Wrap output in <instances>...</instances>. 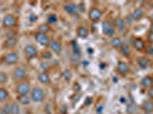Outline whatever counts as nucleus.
<instances>
[{
	"mask_svg": "<svg viewBox=\"0 0 153 114\" xmlns=\"http://www.w3.org/2000/svg\"><path fill=\"white\" fill-rule=\"evenodd\" d=\"M120 102H121V103H124V102H126V99H124V97H121V99H120Z\"/></svg>",
	"mask_w": 153,
	"mask_h": 114,
	"instance_id": "nucleus-36",
	"label": "nucleus"
},
{
	"mask_svg": "<svg viewBox=\"0 0 153 114\" xmlns=\"http://www.w3.org/2000/svg\"><path fill=\"white\" fill-rule=\"evenodd\" d=\"M64 10H65L67 14H74V13L78 10V6H77L75 4L69 2V4H65V6H64Z\"/></svg>",
	"mask_w": 153,
	"mask_h": 114,
	"instance_id": "nucleus-12",
	"label": "nucleus"
},
{
	"mask_svg": "<svg viewBox=\"0 0 153 114\" xmlns=\"http://www.w3.org/2000/svg\"><path fill=\"white\" fill-rule=\"evenodd\" d=\"M57 21V17H56V15H49L48 16V22L49 23H55V22Z\"/></svg>",
	"mask_w": 153,
	"mask_h": 114,
	"instance_id": "nucleus-29",
	"label": "nucleus"
},
{
	"mask_svg": "<svg viewBox=\"0 0 153 114\" xmlns=\"http://www.w3.org/2000/svg\"><path fill=\"white\" fill-rule=\"evenodd\" d=\"M0 114H4V112H2V110L0 108Z\"/></svg>",
	"mask_w": 153,
	"mask_h": 114,
	"instance_id": "nucleus-37",
	"label": "nucleus"
},
{
	"mask_svg": "<svg viewBox=\"0 0 153 114\" xmlns=\"http://www.w3.org/2000/svg\"><path fill=\"white\" fill-rule=\"evenodd\" d=\"M38 80H39L41 83H44V85H48L49 81H51V78H49V75H48L46 72H40V73L38 74Z\"/></svg>",
	"mask_w": 153,
	"mask_h": 114,
	"instance_id": "nucleus-13",
	"label": "nucleus"
},
{
	"mask_svg": "<svg viewBox=\"0 0 153 114\" xmlns=\"http://www.w3.org/2000/svg\"><path fill=\"white\" fill-rule=\"evenodd\" d=\"M8 81V77L6 73L4 72H0V85H5Z\"/></svg>",
	"mask_w": 153,
	"mask_h": 114,
	"instance_id": "nucleus-25",
	"label": "nucleus"
},
{
	"mask_svg": "<svg viewBox=\"0 0 153 114\" xmlns=\"http://www.w3.org/2000/svg\"><path fill=\"white\" fill-rule=\"evenodd\" d=\"M116 25H117V28H119V30H121V31L124 30V28H126V23H124V21L122 18H117Z\"/></svg>",
	"mask_w": 153,
	"mask_h": 114,
	"instance_id": "nucleus-22",
	"label": "nucleus"
},
{
	"mask_svg": "<svg viewBox=\"0 0 153 114\" xmlns=\"http://www.w3.org/2000/svg\"><path fill=\"white\" fill-rule=\"evenodd\" d=\"M134 47L137 50H142L144 48V41L141 40V39H136V40L134 41Z\"/></svg>",
	"mask_w": 153,
	"mask_h": 114,
	"instance_id": "nucleus-21",
	"label": "nucleus"
},
{
	"mask_svg": "<svg viewBox=\"0 0 153 114\" xmlns=\"http://www.w3.org/2000/svg\"><path fill=\"white\" fill-rule=\"evenodd\" d=\"M48 28H49L48 26H46V25H42V26H40V28H39V31H40L41 33H46V31H47Z\"/></svg>",
	"mask_w": 153,
	"mask_h": 114,
	"instance_id": "nucleus-31",
	"label": "nucleus"
},
{
	"mask_svg": "<svg viewBox=\"0 0 153 114\" xmlns=\"http://www.w3.org/2000/svg\"><path fill=\"white\" fill-rule=\"evenodd\" d=\"M1 110L4 114H12V104H5Z\"/></svg>",
	"mask_w": 153,
	"mask_h": 114,
	"instance_id": "nucleus-24",
	"label": "nucleus"
},
{
	"mask_svg": "<svg viewBox=\"0 0 153 114\" xmlns=\"http://www.w3.org/2000/svg\"><path fill=\"white\" fill-rule=\"evenodd\" d=\"M138 65L141 69H146L149 66V61L146 58H141L138 61Z\"/></svg>",
	"mask_w": 153,
	"mask_h": 114,
	"instance_id": "nucleus-23",
	"label": "nucleus"
},
{
	"mask_svg": "<svg viewBox=\"0 0 153 114\" xmlns=\"http://www.w3.org/2000/svg\"><path fill=\"white\" fill-rule=\"evenodd\" d=\"M147 94H149V97H150V98H153V87H150Z\"/></svg>",
	"mask_w": 153,
	"mask_h": 114,
	"instance_id": "nucleus-33",
	"label": "nucleus"
},
{
	"mask_svg": "<svg viewBox=\"0 0 153 114\" xmlns=\"http://www.w3.org/2000/svg\"><path fill=\"white\" fill-rule=\"evenodd\" d=\"M9 97V94H8L7 89L5 88H0V103H4L6 102Z\"/></svg>",
	"mask_w": 153,
	"mask_h": 114,
	"instance_id": "nucleus-18",
	"label": "nucleus"
},
{
	"mask_svg": "<svg viewBox=\"0 0 153 114\" xmlns=\"http://www.w3.org/2000/svg\"><path fill=\"white\" fill-rule=\"evenodd\" d=\"M147 114H151V113H147Z\"/></svg>",
	"mask_w": 153,
	"mask_h": 114,
	"instance_id": "nucleus-40",
	"label": "nucleus"
},
{
	"mask_svg": "<svg viewBox=\"0 0 153 114\" xmlns=\"http://www.w3.org/2000/svg\"><path fill=\"white\" fill-rule=\"evenodd\" d=\"M149 54H151L153 56V47H150V48H149Z\"/></svg>",
	"mask_w": 153,
	"mask_h": 114,
	"instance_id": "nucleus-35",
	"label": "nucleus"
},
{
	"mask_svg": "<svg viewBox=\"0 0 153 114\" xmlns=\"http://www.w3.org/2000/svg\"><path fill=\"white\" fill-rule=\"evenodd\" d=\"M18 62V54L12 51V53H8L6 57H5V63L8 65H14Z\"/></svg>",
	"mask_w": 153,
	"mask_h": 114,
	"instance_id": "nucleus-7",
	"label": "nucleus"
},
{
	"mask_svg": "<svg viewBox=\"0 0 153 114\" xmlns=\"http://www.w3.org/2000/svg\"><path fill=\"white\" fill-rule=\"evenodd\" d=\"M118 71L122 74H127L129 72V66L126 64L124 62H119L118 63Z\"/></svg>",
	"mask_w": 153,
	"mask_h": 114,
	"instance_id": "nucleus-16",
	"label": "nucleus"
},
{
	"mask_svg": "<svg viewBox=\"0 0 153 114\" xmlns=\"http://www.w3.org/2000/svg\"><path fill=\"white\" fill-rule=\"evenodd\" d=\"M20 102L24 104V105H28L30 102H31V97H28V96H20Z\"/></svg>",
	"mask_w": 153,
	"mask_h": 114,
	"instance_id": "nucleus-26",
	"label": "nucleus"
},
{
	"mask_svg": "<svg viewBox=\"0 0 153 114\" xmlns=\"http://www.w3.org/2000/svg\"><path fill=\"white\" fill-rule=\"evenodd\" d=\"M143 16H144V10H143L142 8H137V9H135V10L133 12L131 18H133L134 21H139Z\"/></svg>",
	"mask_w": 153,
	"mask_h": 114,
	"instance_id": "nucleus-11",
	"label": "nucleus"
},
{
	"mask_svg": "<svg viewBox=\"0 0 153 114\" xmlns=\"http://www.w3.org/2000/svg\"><path fill=\"white\" fill-rule=\"evenodd\" d=\"M152 20H153V14H152Z\"/></svg>",
	"mask_w": 153,
	"mask_h": 114,
	"instance_id": "nucleus-39",
	"label": "nucleus"
},
{
	"mask_svg": "<svg viewBox=\"0 0 153 114\" xmlns=\"http://www.w3.org/2000/svg\"><path fill=\"white\" fill-rule=\"evenodd\" d=\"M77 33H78V37L81 38V39H86L89 34V31H88V28L86 26H80V28H78V31H77Z\"/></svg>",
	"mask_w": 153,
	"mask_h": 114,
	"instance_id": "nucleus-14",
	"label": "nucleus"
},
{
	"mask_svg": "<svg viewBox=\"0 0 153 114\" xmlns=\"http://www.w3.org/2000/svg\"><path fill=\"white\" fill-rule=\"evenodd\" d=\"M13 74H14V78L16 80H21V81H23L24 79L26 78V75H28L25 67H22V66L16 67L14 70V72H13Z\"/></svg>",
	"mask_w": 153,
	"mask_h": 114,
	"instance_id": "nucleus-4",
	"label": "nucleus"
},
{
	"mask_svg": "<svg viewBox=\"0 0 153 114\" xmlns=\"http://www.w3.org/2000/svg\"><path fill=\"white\" fill-rule=\"evenodd\" d=\"M111 46L113 47V48H121L122 46H124V42H122V40L120 39V38H113L112 40H111Z\"/></svg>",
	"mask_w": 153,
	"mask_h": 114,
	"instance_id": "nucleus-17",
	"label": "nucleus"
},
{
	"mask_svg": "<svg viewBox=\"0 0 153 114\" xmlns=\"http://www.w3.org/2000/svg\"><path fill=\"white\" fill-rule=\"evenodd\" d=\"M45 98H46V94H45L44 89H41L39 87H36L32 89V91H31V100L32 102L41 103L45 100Z\"/></svg>",
	"mask_w": 153,
	"mask_h": 114,
	"instance_id": "nucleus-1",
	"label": "nucleus"
},
{
	"mask_svg": "<svg viewBox=\"0 0 153 114\" xmlns=\"http://www.w3.org/2000/svg\"><path fill=\"white\" fill-rule=\"evenodd\" d=\"M141 83H142L143 87H147V88H150V87L152 86V79L150 78V77H144V78L142 79Z\"/></svg>",
	"mask_w": 153,
	"mask_h": 114,
	"instance_id": "nucleus-20",
	"label": "nucleus"
},
{
	"mask_svg": "<svg viewBox=\"0 0 153 114\" xmlns=\"http://www.w3.org/2000/svg\"><path fill=\"white\" fill-rule=\"evenodd\" d=\"M48 46H49V48H51L55 54H57V55H59V54L62 53V50H63L62 43L59 42V41H57V40H51Z\"/></svg>",
	"mask_w": 153,
	"mask_h": 114,
	"instance_id": "nucleus-10",
	"label": "nucleus"
},
{
	"mask_svg": "<svg viewBox=\"0 0 153 114\" xmlns=\"http://www.w3.org/2000/svg\"><path fill=\"white\" fill-rule=\"evenodd\" d=\"M45 53H46V54H44V57H45V58H51V53H49V54H48V51H45Z\"/></svg>",
	"mask_w": 153,
	"mask_h": 114,
	"instance_id": "nucleus-34",
	"label": "nucleus"
},
{
	"mask_svg": "<svg viewBox=\"0 0 153 114\" xmlns=\"http://www.w3.org/2000/svg\"><path fill=\"white\" fill-rule=\"evenodd\" d=\"M88 15H89V18L93 22H97L100 21L101 17H102V12H101V9H98L97 7H94L89 10V14Z\"/></svg>",
	"mask_w": 153,
	"mask_h": 114,
	"instance_id": "nucleus-8",
	"label": "nucleus"
},
{
	"mask_svg": "<svg viewBox=\"0 0 153 114\" xmlns=\"http://www.w3.org/2000/svg\"><path fill=\"white\" fill-rule=\"evenodd\" d=\"M16 45H17V39L15 37H9L5 41V47H7V48H13Z\"/></svg>",
	"mask_w": 153,
	"mask_h": 114,
	"instance_id": "nucleus-15",
	"label": "nucleus"
},
{
	"mask_svg": "<svg viewBox=\"0 0 153 114\" xmlns=\"http://www.w3.org/2000/svg\"><path fill=\"white\" fill-rule=\"evenodd\" d=\"M143 110L145 111L146 113H151V112H153V102H151V100H146L145 103L143 104Z\"/></svg>",
	"mask_w": 153,
	"mask_h": 114,
	"instance_id": "nucleus-19",
	"label": "nucleus"
},
{
	"mask_svg": "<svg viewBox=\"0 0 153 114\" xmlns=\"http://www.w3.org/2000/svg\"><path fill=\"white\" fill-rule=\"evenodd\" d=\"M34 40H36L38 43H40L41 46H48V45H49V38L47 37L46 33L38 32L36 36H34Z\"/></svg>",
	"mask_w": 153,
	"mask_h": 114,
	"instance_id": "nucleus-6",
	"label": "nucleus"
},
{
	"mask_svg": "<svg viewBox=\"0 0 153 114\" xmlns=\"http://www.w3.org/2000/svg\"><path fill=\"white\" fill-rule=\"evenodd\" d=\"M121 53H122V54H124V56H128V55H129V53H130V49H129V47H128V46H122V47H121Z\"/></svg>",
	"mask_w": 153,
	"mask_h": 114,
	"instance_id": "nucleus-28",
	"label": "nucleus"
},
{
	"mask_svg": "<svg viewBox=\"0 0 153 114\" xmlns=\"http://www.w3.org/2000/svg\"><path fill=\"white\" fill-rule=\"evenodd\" d=\"M17 24V20L13 14H7L2 20V25L5 28H14Z\"/></svg>",
	"mask_w": 153,
	"mask_h": 114,
	"instance_id": "nucleus-3",
	"label": "nucleus"
},
{
	"mask_svg": "<svg viewBox=\"0 0 153 114\" xmlns=\"http://www.w3.org/2000/svg\"><path fill=\"white\" fill-rule=\"evenodd\" d=\"M135 111H136V106H135V105H129L128 108H127V112H128L129 114L134 113Z\"/></svg>",
	"mask_w": 153,
	"mask_h": 114,
	"instance_id": "nucleus-30",
	"label": "nucleus"
},
{
	"mask_svg": "<svg viewBox=\"0 0 153 114\" xmlns=\"http://www.w3.org/2000/svg\"><path fill=\"white\" fill-rule=\"evenodd\" d=\"M102 31L104 34H106L108 37H113L116 34V30L110 24L109 22H104L102 25Z\"/></svg>",
	"mask_w": 153,
	"mask_h": 114,
	"instance_id": "nucleus-9",
	"label": "nucleus"
},
{
	"mask_svg": "<svg viewBox=\"0 0 153 114\" xmlns=\"http://www.w3.org/2000/svg\"><path fill=\"white\" fill-rule=\"evenodd\" d=\"M30 91H31V87H30L29 82L21 81L16 86V93L18 94V96H28Z\"/></svg>",
	"mask_w": 153,
	"mask_h": 114,
	"instance_id": "nucleus-2",
	"label": "nucleus"
},
{
	"mask_svg": "<svg viewBox=\"0 0 153 114\" xmlns=\"http://www.w3.org/2000/svg\"><path fill=\"white\" fill-rule=\"evenodd\" d=\"M24 53L29 59H32V58L38 56V50H37L36 46H33V45H28L24 48Z\"/></svg>",
	"mask_w": 153,
	"mask_h": 114,
	"instance_id": "nucleus-5",
	"label": "nucleus"
},
{
	"mask_svg": "<svg viewBox=\"0 0 153 114\" xmlns=\"http://www.w3.org/2000/svg\"><path fill=\"white\" fill-rule=\"evenodd\" d=\"M21 112V110H20V106H18V104H12V114H20Z\"/></svg>",
	"mask_w": 153,
	"mask_h": 114,
	"instance_id": "nucleus-27",
	"label": "nucleus"
},
{
	"mask_svg": "<svg viewBox=\"0 0 153 114\" xmlns=\"http://www.w3.org/2000/svg\"><path fill=\"white\" fill-rule=\"evenodd\" d=\"M151 32L153 33V25H152V28H151Z\"/></svg>",
	"mask_w": 153,
	"mask_h": 114,
	"instance_id": "nucleus-38",
	"label": "nucleus"
},
{
	"mask_svg": "<svg viewBox=\"0 0 153 114\" xmlns=\"http://www.w3.org/2000/svg\"><path fill=\"white\" fill-rule=\"evenodd\" d=\"M64 78H65V80H69L71 78V73H70L69 70H65V72H64Z\"/></svg>",
	"mask_w": 153,
	"mask_h": 114,
	"instance_id": "nucleus-32",
	"label": "nucleus"
}]
</instances>
